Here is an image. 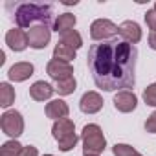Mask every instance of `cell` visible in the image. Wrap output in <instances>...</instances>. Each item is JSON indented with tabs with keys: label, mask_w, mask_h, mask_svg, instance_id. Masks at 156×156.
I'll list each match as a JSON object with an SVG mask.
<instances>
[{
	"label": "cell",
	"mask_w": 156,
	"mask_h": 156,
	"mask_svg": "<svg viewBox=\"0 0 156 156\" xmlns=\"http://www.w3.org/2000/svg\"><path fill=\"white\" fill-rule=\"evenodd\" d=\"M136 59L138 50L125 41H108L92 44L87 62L98 88L105 92L134 88L136 83Z\"/></svg>",
	"instance_id": "6da1fadb"
},
{
	"label": "cell",
	"mask_w": 156,
	"mask_h": 156,
	"mask_svg": "<svg viewBox=\"0 0 156 156\" xmlns=\"http://www.w3.org/2000/svg\"><path fill=\"white\" fill-rule=\"evenodd\" d=\"M53 19V9L50 4H35V2H26L19 4L15 9V22L20 30L30 28L31 24H42V26H51Z\"/></svg>",
	"instance_id": "7a4b0ae2"
},
{
	"label": "cell",
	"mask_w": 156,
	"mask_h": 156,
	"mask_svg": "<svg viewBox=\"0 0 156 156\" xmlns=\"http://www.w3.org/2000/svg\"><path fill=\"white\" fill-rule=\"evenodd\" d=\"M51 134L59 143V151H62V152L72 151L77 145V141H79V136L75 134V125L68 118L55 121L51 127Z\"/></svg>",
	"instance_id": "3957f363"
},
{
	"label": "cell",
	"mask_w": 156,
	"mask_h": 156,
	"mask_svg": "<svg viewBox=\"0 0 156 156\" xmlns=\"http://www.w3.org/2000/svg\"><path fill=\"white\" fill-rule=\"evenodd\" d=\"M81 140H83L85 154H96V156H99L105 151V147H107L105 134H103L101 127L96 125V123H88V125L83 127Z\"/></svg>",
	"instance_id": "277c9868"
},
{
	"label": "cell",
	"mask_w": 156,
	"mask_h": 156,
	"mask_svg": "<svg viewBox=\"0 0 156 156\" xmlns=\"http://www.w3.org/2000/svg\"><path fill=\"white\" fill-rule=\"evenodd\" d=\"M0 127H2L4 134L17 140L24 132V118L19 110H6L0 116Z\"/></svg>",
	"instance_id": "5b68a950"
},
{
	"label": "cell",
	"mask_w": 156,
	"mask_h": 156,
	"mask_svg": "<svg viewBox=\"0 0 156 156\" xmlns=\"http://www.w3.org/2000/svg\"><path fill=\"white\" fill-rule=\"evenodd\" d=\"M116 35H119V26H116L108 19H98L90 24V37L94 41H103V42L107 41L108 42V39L112 41Z\"/></svg>",
	"instance_id": "8992f818"
},
{
	"label": "cell",
	"mask_w": 156,
	"mask_h": 156,
	"mask_svg": "<svg viewBox=\"0 0 156 156\" xmlns=\"http://www.w3.org/2000/svg\"><path fill=\"white\" fill-rule=\"evenodd\" d=\"M50 39H51V30L48 26L37 24V26H31L30 31H28L30 48H33V50H44L48 46Z\"/></svg>",
	"instance_id": "52a82bcc"
},
{
	"label": "cell",
	"mask_w": 156,
	"mask_h": 156,
	"mask_svg": "<svg viewBox=\"0 0 156 156\" xmlns=\"http://www.w3.org/2000/svg\"><path fill=\"white\" fill-rule=\"evenodd\" d=\"M46 72H48V75L51 77L55 83L73 77V66H72L70 62L57 61V59H51V61L46 64Z\"/></svg>",
	"instance_id": "ba28073f"
},
{
	"label": "cell",
	"mask_w": 156,
	"mask_h": 156,
	"mask_svg": "<svg viewBox=\"0 0 156 156\" xmlns=\"http://www.w3.org/2000/svg\"><path fill=\"white\" fill-rule=\"evenodd\" d=\"M114 107H116V110H119V112H123V114H129V112L136 110V107H138V98H136V94L130 92V90H121V92H118V94L114 96Z\"/></svg>",
	"instance_id": "9c48e42d"
},
{
	"label": "cell",
	"mask_w": 156,
	"mask_h": 156,
	"mask_svg": "<svg viewBox=\"0 0 156 156\" xmlns=\"http://www.w3.org/2000/svg\"><path fill=\"white\" fill-rule=\"evenodd\" d=\"M6 44L13 50V51H24L30 46L28 41V33L20 28H13L6 33Z\"/></svg>",
	"instance_id": "30bf717a"
},
{
	"label": "cell",
	"mask_w": 156,
	"mask_h": 156,
	"mask_svg": "<svg viewBox=\"0 0 156 156\" xmlns=\"http://www.w3.org/2000/svg\"><path fill=\"white\" fill-rule=\"evenodd\" d=\"M35 68L31 62L28 61H22V62H15L9 70H8V77H9V81H15V83H22L26 79H30V77L33 75Z\"/></svg>",
	"instance_id": "8fae6325"
},
{
	"label": "cell",
	"mask_w": 156,
	"mask_h": 156,
	"mask_svg": "<svg viewBox=\"0 0 156 156\" xmlns=\"http://www.w3.org/2000/svg\"><path fill=\"white\" fill-rule=\"evenodd\" d=\"M79 108L85 114H96L103 108V98L98 92H85L79 101Z\"/></svg>",
	"instance_id": "7c38bea8"
},
{
	"label": "cell",
	"mask_w": 156,
	"mask_h": 156,
	"mask_svg": "<svg viewBox=\"0 0 156 156\" xmlns=\"http://www.w3.org/2000/svg\"><path fill=\"white\" fill-rule=\"evenodd\" d=\"M119 35L123 37L125 42L136 44V42L141 41V28H140V24L134 22V20H125V22L119 24Z\"/></svg>",
	"instance_id": "4fadbf2b"
},
{
	"label": "cell",
	"mask_w": 156,
	"mask_h": 156,
	"mask_svg": "<svg viewBox=\"0 0 156 156\" xmlns=\"http://www.w3.org/2000/svg\"><path fill=\"white\" fill-rule=\"evenodd\" d=\"M68 114H70V107L62 99H51L46 105V116L51 118V119H55V121L68 118Z\"/></svg>",
	"instance_id": "5bb4252c"
},
{
	"label": "cell",
	"mask_w": 156,
	"mask_h": 156,
	"mask_svg": "<svg viewBox=\"0 0 156 156\" xmlns=\"http://www.w3.org/2000/svg\"><path fill=\"white\" fill-rule=\"evenodd\" d=\"M53 92H55V88L51 85L44 83V81H35L30 87V98L33 101H46L53 96Z\"/></svg>",
	"instance_id": "9a60e30c"
},
{
	"label": "cell",
	"mask_w": 156,
	"mask_h": 156,
	"mask_svg": "<svg viewBox=\"0 0 156 156\" xmlns=\"http://www.w3.org/2000/svg\"><path fill=\"white\" fill-rule=\"evenodd\" d=\"M75 22H77L75 15H72V13H62V15H59V19L53 22V30H55L57 33H68V31L73 30Z\"/></svg>",
	"instance_id": "2e32d148"
},
{
	"label": "cell",
	"mask_w": 156,
	"mask_h": 156,
	"mask_svg": "<svg viewBox=\"0 0 156 156\" xmlns=\"http://www.w3.org/2000/svg\"><path fill=\"white\" fill-rule=\"evenodd\" d=\"M53 59H57V61H64V62H70V61L75 59V50L70 48L68 44H64V42L59 41V42L55 44V48H53Z\"/></svg>",
	"instance_id": "e0dca14e"
},
{
	"label": "cell",
	"mask_w": 156,
	"mask_h": 156,
	"mask_svg": "<svg viewBox=\"0 0 156 156\" xmlns=\"http://www.w3.org/2000/svg\"><path fill=\"white\" fill-rule=\"evenodd\" d=\"M15 103V88L9 83H0V107L9 108Z\"/></svg>",
	"instance_id": "ac0fdd59"
},
{
	"label": "cell",
	"mask_w": 156,
	"mask_h": 156,
	"mask_svg": "<svg viewBox=\"0 0 156 156\" xmlns=\"http://www.w3.org/2000/svg\"><path fill=\"white\" fill-rule=\"evenodd\" d=\"M75 87H77L75 77H70V79H64V81H57L53 88L59 96H70L75 92Z\"/></svg>",
	"instance_id": "d6986e66"
},
{
	"label": "cell",
	"mask_w": 156,
	"mask_h": 156,
	"mask_svg": "<svg viewBox=\"0 0 156 156\" xmlns=\"http://www.w3.org/2000/svg\"><path fill=\"white\" fill-rule=\"evenodd\" d=\"M61 42L68 44V46H70V48H73V50H79V48L83 46V37L79 35V31L72 30V31H68V33H62Z\"/></svg>",
	"instance_id": "ffe728a7"
},
{
	"label": "cell",
	"mask_w": 156,
	"mask_h": 156,
	"mask_svg": "<svg viewBox=\"0 0 156 156\" xmlns=\"http://www.w3.org/2000/svg\"><path fill=\"white\" fill-rule=\"evenodd\" d=\"M22 149L24 147L17 140H9V141H6L2 147H0V156H20Z\"/></svg>",
	"instance_id": "44dd1931"
},
{
	"label": "cell",
	"mask_w": 156,
	"mask_h": 156,
	"mask_svg": "<svg viewBox=\"0 0 156 156\" xmlns=\"http://www.w3.org/2000/svg\"><path fill=\"white\" fill-rule=\"evenodd\" d=\"M143 101H145V105H149V107H156V83L149 85V87L143 90Z\"/></svg>",
	"instance_id": "7402d4cb"
},
{
	"label": "cell",
	"mask_w": 156,
	"mask_h": 156,
	"mask_svg": "<svg viewBox=\"0 0 156 156\" xmlns=\"http://www.w3.org/2000/svg\"><path fill=\"white\" fill-rule=\"evenodd\" d=\"M112 152H114V156H132L136 152V149L130 147V145H127V143H116L114 149H112Z\"/></svg>",
	"instance_id": "603a6c76"
},
{
	"label": "cell",
	"mask_w": 156,
	"mask_h": 156,
	"mask_svg": "<svg viewBox=\"0 0 156 156\" xmlns=\"http://www.w3.org/2000/svg\"><path fill=\"white\" fill-rule=\"evenodd\" d=\"M145 22H147L149 30L156 31V11H154V9H147V13H145Z\"/></svg>",
	"instance_id": "cb8c5ba5"
},
{
	"label": "cell",
	"mask_w": 156,
	"mask_h": 156,
	"mask_svg": "<svg viewBox=\"0 0 156 156\" xmlns=\"http://www.w3.org/2000/svg\"><path fill=\"white\" fill-rule=\"evenodd\" d=\"M145 130L151 132V134H156V110L147 118V121H145Z\"/></svg>",
	"instance_id": "d4e9b609"
},
{
	"label": "cell",
	"mask_w": 156,
	"mask_h": 156,
	"mask_svg": "<svg viewBox=\"0 0 156 156\" xmlns=\"http://www.w3.org/2000/svg\"><path fill=\"white\" fill-rule=\"evenodd\" d=\"M20 156H39V151H37V147L28 145V147H24V149H22Z\"/></svg>",
	"instance_id": "484cf974"
},
{
	"label": "cell",
	"mask_w": 156,
	"mask_h": 156,
	"mask_svg": "<svg viewBox=\"0 0 156 156\" xmlns=\"http://www.w3.org/2000/svg\"><path fill=\"white\" fill-rule=\"evenodd\" d=\"M149 46H151V50H156V31H151V35H149Z\"/></svg>",
	"instance_id": "4316f807"
},
{
	"label": "cell",
	"mask_w": 156,
	"mask_h": 156,
	"mask_svg": "<svg viewBox=\"0 0 156 156\" xmlns=\"http://www.w3.org/2000/svg\"><path fill=\"white\" fill-rule=\"evenodd\" d=\"M4 61H6V55H4V51H0V64H4Z\"/></svg>",
	"instance_id": "83f0119b"
},
{
	"label": "cell",
	"mask_w": 156,
	"mask_h": 156,
	"mask_svg": "<svg viewBox=\"0 0 156 156\" xmlns=\"http://www.w3.org/2000/svg\"><path fill=\"white\" fill-rule=\"evenodd\" d=\"M132 156H141V154H140V152H138V151H136V152H134V154H132Z\"/></svg>",
	"instance_id": "f1b7e54d"
},
{
	"label": "cell",
	"mask_w": 156,
	"mask_h": 156,
	"mask_svg": "<svg viewBox=\"0 0 156 156\" xmlns=\"http://www.w3.org/2000/svg\"><path fill=\"white\" fill-rule=\"evenodd\" d=\"M83 156H96V154H83Z\"/></svg>",
	"instance_id": "f546056e"
},
{
	"label": "cell",
	"mask_w": 156,
	"mask_h": 156,
	"mask_svg": "<svg viewBox=\"0 0 156 156\" xmlns=\"http://www.w3.org/2000/svg\"><path fill=\"white\" fill-rule=\"evenodd\" d=\"M152 9H154V11H156V4H154V8H152Z\"/></svg>",
	"instance_id": "4dcf8cb0"
},
{
	"label": "cell",
	"mask_w": 156,
	"mask_h": 156,
	"mask_svg": "<svg viewBox=\"0 0 156 156\" xmlns=\"http://www.w3.org/2000/svg\"><path fill=\"white\" fill-rule=\"evenodd\" d=\"M44 156H53V154H44Z\"/></svg>",
	"instance_id": "1f68e13d"
}]
</instances>
